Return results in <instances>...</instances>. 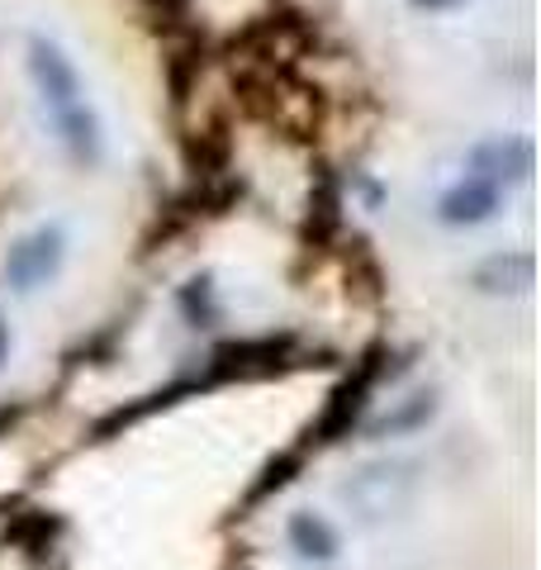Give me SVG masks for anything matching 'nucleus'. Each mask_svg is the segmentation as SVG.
<instances>
[{
	"label": "nucleus",
	"mask_w": 541,
	"mask_h": 570,
	"mask_svg": "<svg viewBox=\"0 0 541 570\" xmlns=\"http://www.w3.org/2000/svg\"><path fill=\"white\" fill-rule=\"evenodd\" d=\"M537 276V262L528 253H503L475 266V285L484 295H522Z\"/></svg>",
	"instance_id": "6"
},
{
	"label": "nucleus",
	"mask_w": 541,
	"mask_h": 570,
	"mask_svg": "<svg viewBox=\"0 0 541 570\" xmlns=\"http://www.w3.org/2000/svg\"><path fill=\"white\" fill-rule=\"evenodd\" d=\"M465 167H471L465 176H475V181L509 190L513 181H528L532 176V142L528 138H484L471 148Z\"/></svg>",
	"instance_id": "4"
},
{
	"label": "nucleus",
	"mask_w": 541,
	"mask_h": 570,
	"mask_svg": "<svg viewBox=\"0 0 541 570\" xmlns=\"http://www.w3.org/2000/svg\"><path fill=\"white\" fill-rule=\"evenodd\" d=\"M62 257H67V228L62 224H39L29 228L24 238L10 243L6 262H0V276H6L10 291H39V285H48L52 276L62 272Z\"/></svg>",
	"instance_id": "3"
},
{
	"label": "nucleus",
	"mask_w": 541,
	"mask_h": 570,
	"mask_svg": "<svg viewBox=\"0 0 541 570\" xmlns=\"http://www.w3.org/2000/svg\"><path fill=\"white\" fill-rule=\"evenodd\" d=\"M419 10H446V6H461V0H413Z\"/></svg>",
	"instance_id": "9"
},
{
	"label": "nucleus",
	"mask_w": 541,
	"mask_h": 570,
	"mask_svg": "<svg viewBox=\"0 0 541 570\" xmlns=\"http://www.w3.org/2000/svg\"><path fill=\"white\" fill-rule=\"evenodd\" d=\"M413 494H419V475H413L409 461H366V466L352 480H342V490H337L342 504L371 528L404 519Z\"/></svg>",
	"instance_id": "2"
},
{
	"label": "nucleus",
	"mask_w": 541,
	"mask_h": 570,
	"mask_svg": "<svg viewBox=\"0 0 541 570\" xmlns=\"http://www.w3.org/2000/svg\"><path fill=\"white\" fill-rule=\"evenodd\" d=\"M29 77H33V91L43 100V115L52 124V134L62 138V148L77 157V163H96L100 157V119L86 100V86L77 77L67 52L33 33L29 39Z\"/></svg>",
	"instance_id": "1"
},
{
	"label": "nucleus",
	"mask_w": 541,
	"mask_h": 570,
	"mask_svg": "<svg viewBox=\"0 0 541 570\" xmlns=\"http://www.w3.org/2000/svg\"><path fill=\"white\" fill-rule=\"evenodd\" d=\"M6 356H10V324L0 318V362H6Z\"/></svg>",
	"instance_id": "10"
},
{
	"label": "nucleus",
	"mask_w": 541,
	"mask_h": 570,
	"mask_svg": "<svg viewBox=\"0 0 541 570\" xmlns=\"http://www.w3.org/2000/svg\"><path fill=\"white\" fill-rule=\"evenodd\" d=\"M291 547L299 551L304 561L328 566L337 557V532H333L328 519H318V513H295L291 519Z\"/></svg>",
	"instance_id": "7"
},
{
	"label": "nucleus",
	"mask_w": 541,
	"mask_h": 570,
	"mask_svg": "<svg viewBox=\"0 0 541 570\" xmlns=\"http://www.w3.org/2000/svg\"><path fill=\"white\" fill-rule=\"evenodd\" d=\"M432 414H437V395H432V390H413V395L400 400V409H394V414H385V419L371 423V433H375V438L413 433V428H423Z\"/></svg>",
	"instance_id": "8"
},
{
	"label": "nucleus",
	"mask_w": 541,
	"mask_h": 570,
	"mask_svg": "<svg viewBox=\"0 0 541 570\" xmlns=\"http://www.w3.org/2000/svg\"><path fill=\"white\" fill-rule=\"evenodd\" d=\"M499 200H503L499 186L465 176L461 186H451L442 200H437V214H442V224H484L499 209Z\"/></svg>",
	"instance_id": "5"
}]
</instances>
